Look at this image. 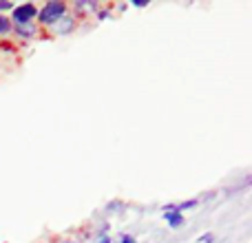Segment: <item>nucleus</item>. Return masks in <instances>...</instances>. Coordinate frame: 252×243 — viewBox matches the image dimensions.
<instances>
[{
  "label": "nucleus",
  "mask_w": 252,
  "mask_h": 243,
  "mask_svg": "<svg viewBox=\"0 0 252 243\" xmlns=\"http://www.w3.org/2000/svg\"><path fill=\"white\" fill-rule=\"evenodd\" d=\"M7 9H13V2H9V0H0V11H7Z\"/></svg>",
  "instance_id": "7"
},
{
  "label": "nucleus",
  "mask_w": 252,
  "mask_h": 243,
  "mask_svg": "<svg viewBox=\"0 0 252 243\" xmlns=\"http://www.w3.org/2000/svg\"><path fill=\"white\" fill-rule=\"evenodd\" d=\"M97 243H111V239H109V237H102V239L97 241Z\"/></svg>",
  "instance_id": "12"
},
{
  "label": "nucleus",
  "mask_w": 252,
  "mask_h": 243,
  "mask_svg": "<svg viewBox=\"0 0 252 243\" xmlns=\"http://www.w3.org/2000/svg\"><path fill=\"white\" fill-rule=\"evenodd\" d=\"M11 29L16 31V33L20 35V38H33L35 31H38V29H35L33 22H29V25H16V27H11Z\"/></svg>",
  "instance_id": "5"
},
{
  "label": "nucleus",
  "mask_w": 252,
  "mask_h": 243,
  "mask_svg": "<svg viewBox=\"0 0 252 243\" xmlns=\"http://www.w3.org/2000/svg\"><path fill=\"white\" fill-rule=\"evenodd\" d=\"M33 18H38V7H35L33 2H25V4H18V7H13V13H11V20L13 25H29V22H33Z\"/></svg>",
  "instance_id": "2"
},
{
  "label": "nucleus",
  "mask_w": 252,
  "mask_h": 243,
  "mask_svg": "<svg viewBox=\"0 0 252 243\" xmlns=\"http://www.w3.org/2000/svg\"><path fill=\"white\" fill-rule=\"evenodd\" d=\"M64 13H66L64 2H60V0H49V2L38 11V20H40V25L51 27L53 22H56L60 16H64Z\"/></svg>",
  "instance_id": "1"
},
{
  "label": "nucleus",
  "mask_w": 252,
  "mask_h": 243,
  "mask_svg": "<svg viewBox=\"0 0 252 243\" xmlns=\"http://www.w3.org/2000/svg\"><path fill=\"white\" fill-rule=\"evenodd\" d=\"M164 219L170 228H182L184 226V214L177 213V210H166L164 213Z\"/></svg>",
  "instance_id": "4"
},
{
  "label": "nucleus",
  "mask_w": 252,
  "mask_h": 243,
  "mask_svg": "<svg viewBox=\"0 0 252 243\" xmlns=\"http://www.w3.org/2000/svg\"><path fill=\"white\" fill-rule=\"evenodd\" d=\"M133 4H135V7H146V4H148V2H144V0H135V2H133Z\"/></svg>",
  "instance_id": "10"
},
{
  "label": "nucleus",
  "mask_w": 252,
  "mask_h": 243,
  "mask_svg": "<svg viewBox=\"0 0 252 243\" xmlns=\"http://www.w3.org/2000/svg\"><path fill=\"white\" fill-rule=\"evenodd\" d=\"M109 18V11H100V20H106Z\"/></svg>",
  "instance_id": "11"
},
{
  "label": "nucleus",
  "mask_w": 252,
  "mask_h": 243,
  "mask_svg": "<svg viewBox=\"0 0 252 243\" xmlns=\"http://www.w3.org/2000/svg\"><path fill=\"white\" fill-rule=\"evenodd\" d=\"M11 31V20L4 16H0V35H7Z\"/></svg>",
  "instance_id": "6"
},
{
  "label": "nucleus",
  "mask_w": 252,
  "mask_h": 243,
  "mask_svg": "<svg viewBox=\"0 0 252 243\" xmlns=\"http://www.w3.org/2000/svg\"><path fill=\"white\" fill-rule=\"evenodd\" d=\"M120 243H137V241H135V239H133V237L124 235V237H122V241H120Z\"/></svg>",
  "instance_id": "9"
},
{
  "label": "nucleus",
  "mask_w": 252,
  "mask_h": 243,
  "mask_svg": "<svg viewBox=\"0 0 252 243\" xmlns=\"http://www.w3.org/2000/svg\"><path fill=\"white\" fill-rule=\"evenodd\" d=\"M49 29H51L56 35H66V33H71V31L75 29V18L71 16V13H64V16L58 18Z\"/></svg>",
  "instance_id": "3"
},
{
  "label": "nucleus",
  "mask_w": 252,
  "mask_h": 243,
  "mask_svg": "<svg viewBox=\"0 0 252 243\" xmlns=\"http://www.w3.org/2000/svg\"><path fill=\"white\" fill-rule=\"evenodd\" d=\"M210 241H213V235H210V232L204 237H199V243H210Z\"/></svg>",
  "instance_id": "8"
}]
</instances>
